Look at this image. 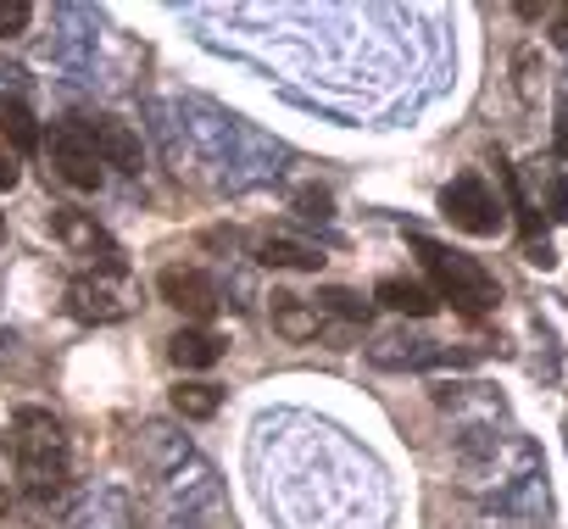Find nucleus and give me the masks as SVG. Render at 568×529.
<instances>
[{
    "label": "nucleus",
    "instance_id": "f257e3e1",
    "mask_svg": "<svg viewBox=\"0 0 568 529\" xmlns=\"http://www.w3.org/2000/svg\"><path fill=\"white\" fill-rule=\"evenodd\" d=\"M12 462L29 496H57L68 485V435L45 407H18L12 418Z\"/></svg>",
    "mask_w": 568,
    "mask_h": 529
},
{
    "label": "nucleus",
    "instance_id": "f03ea898",
    "mask_svg": "<svg viewBox=\"0 0 568 529\" xmlns=\"http://www.w3.org/2000/svg\"><path fill=\"white\" fill-rule=\"evenodd\" d=\"M413 251H418L424 274H429L435 302H452V313H463V318H485L496 307L501 291H496V279L479 268L474 256H463V251H452V245H440L429 234H413Z\"/></svg>",
    "mask_w": 568,
    "mask_h": 529
},
{
    "label": "nucleus",
    "instance_id": "7ed1b4c3",
    "mask_svg": "<svg viewBox=\"0 0 568 529\" xmlns=\"http://www.w3.org/2000/svg\"><path fill=\"white\" fill-rule=\"evenodd\" d=\"M140 307V285L129 268H90L68 285V313L79 324H123Z\"/></svg>",
    "mask_w": 568,
    "mask_h": 529
},
{
    "label": "nucleus",
    "instance_id": "20e7f679",
    "mask_svg": "<svg viewBox=\"0 0 568 529\" xmlns=\"http://www.w3.org/2000/svg\"><path fill=\"white\" fill-rule=\"evenodd\" d=\"M440 217L452 223V228H463V234H474V240H490V234H501V201L490 195V184L479 179V173H457L446 190H440Z\"/></svg>",
    "mask_w": 568,
    "mask_h": 529
},
{
    "label": "nucleus",
    "instance_id": "39448f33",
    "mask_svg": "<svg viewBox=\"0 0 568 529\" xmlns=\"http://www.w3.org/2000/svg\"><path fill=\"white\" fill-rule=\"evenodd\" d=\"M51 167H57L62 184H73V190H101L106 162H101L95 134H90L84 118H62V123L51 129Z\"/></svg>",
    "mask_w": 568,
    "mask_h": 529
},
{
    "label": "nucleus",
    "instance_id": "423d86ee",
    "mask_svg": "<svg viewBox=\"0 0 568 529\" xmlns=\"http://www.w3.org/2000/svg\"><path fill=\"white\" fill-rule=\"evenodd\" d=\"M51 228H57V240H62L73 256H90V268H129L123 245H118L90 212H79V206H51Z\"/></svg>",
    "mask_w": 568,
    "mask_h": 529
},
{
    "label": "nucleus",
    "instance_id": "0eeeda50",
    "mask_svg": "<svg viewBox=\"0 0 568 529\" xmlns=\"http://www.w3.org/2000/svg\"><path fill=\"white\" fill-rule=\"evenodd\" d=\"M156 296H162L173 313L195 318V324H206V318L217 313V285H212L201 268H162V274H156Z\"/></svg>",
    "mask_w": 568,
    "mask_h": 529
},
{
    "label": "nucleus",
    "instance_id": "6e6552de",
    "mask_svg": "<svg viewBox=\"0 0 568 529\" xmlns=\"http://www.w3.org/2000/svg\"><path fill=\"white\" fill-rule=\"evenodd\" d=\"M84 123H90L95 151H101V162H106L112 173H140V140H134V129H129L123 118L101 112V118H84Z\"/></svg>",
    "mask_w": 568,
    "mask_h": 529
},
{
    "label": "nucleus",
    "instance_id": "1a4fd4ad",
    "mask_svg": "<svg viewBox=\"0 0 568 529\" xmlns=\"http://www.w3.org/2000/svg\"><path fill=\"white\" fill-rule=\"evenodd\" d=\"M374 302L379 307H390V313H407V318H429L440 302H435V291L424 285V279H402V274H390V279H379L374 285Z\"/></svg>",
    "mask_w": 568,
    "mask_h": 529
},
{
    "label": "nucleus",
    "instance_id": "9d476101",
    "mask_svg": "<svg viewBox=\"0 0 568 529\" xmlns=\"http://www.w3.org/2000/svg\"><path fill=\"white\" fill-rule=\"evenodd\" d=\"M168 357L190 374V368H212L217 357H223V335H212V329H201V324H190V329H179L173 340H168Z\"/></svg>",
    "mask_w": 568,
    "mask_h": 529
},
{
    "label": "nucleus",
    "instance_id": "9b49d317",
    "mask_svg": "<svg viewBox=\"0 0 568 529\" xmlns=\"http://www.w3.org/2000/svg\"><path fill=\"white\" fill-rule=\"evenodd\" d=\"M318 324H324V313L318 307H307L302 296H273V329L284 335V340H313L318 335Z\"/></svg>",
    "mask_w": 568,
    "mask_h": 529
},
{
    "label": "nucleus",
    "instance_id": "f8f14e48",
    "mask_svg": "<svg viewBox=\"0 0 568 529\" xmlns=\"http://www.w3.org/2000/svg\"><path fill=\"white\" fill-rule=\"evenodd\" d=\"M256 262H262V268H302V274H318V268H324V251H318V245H302V240H262V245H256Z\"/></svg>",
    "mask_w": 568,
    "mask_h": 529
},
{
    "label": "nucleus",
    "instance_id": "ddd939ff",
    "mask_svg": "<svg viewBox=\"0 0 568 529\" xmlns=\"http://www.w3.org/2000/svg\"><path fill=\"white\" fill-rule=\"evenodd\" d=\"M0 134H7V145H12L18 156H34V151L45 145V134H40V118H34L23 101H7V106H0Z\"/></svg>",
    "mask_w": 568,
    "mask_h": 529
},
{
    "label": "nucleus",
    "instance_id": "4468645a",
    "mask_svg": "<svg viewBox=\"0 0 568 529\" xmlns=\"http://www.w3.org/2000/svg\"><path fill=\"white\" fill-rule=\"evenodd\" d=\"M217 407H223V390H217V385H206V379H184V385L173 390V413H179V418H190V424L212 418Z\"/></svg>",
    "mask_w": 568,
    "mask_h": 529
},
{
    "label": "nucleus",
    "instance_id": "2eb2a0df",
    "mask_svg": "<svg viewBox=\"0 0 568 529\" xmlns=\"http://www.w3.org/2000/svg\"><path fill=\"white\" fill-rule=\"evenodd\" d=\"M313 307H318V313H329V318H346V324H368V313H374L363 296L335 291V285H329V291H318V302H313Z\"/></svg>",
    "mask_w": 568,
    "mask_h": 529
},
{
    "label": "nucleus",
    "instance_id": "dca6fc26",
    "mask_svg": "<svg viewBox=\"0 0 568 529\" xmlns=\"http://www.w3.org/2000/svg\"><path fill=\"white\" fill-rule=\"evenodd\" d=\"M29 23H34V7H29V0H0V40L23 34Z\"/></svg>",
    "mask_w": 568,
    "mask_h": 529
},
{
    "label": "nucleus",
    "instance_id": "f3484780",
    "mask_svg": "<svg viewBox=\"0 0 568 529\" xmlns=\"http://www.w3.org/2000/svg\"><path fill=\"white\" fill-rule=\"evenodd\" d=\"M546 217L568 223V173H546Z\"/></svg>",
    "mask_w": 568,
    "mask_h": 529
},
{
    "label": "nucleus",
    "instance_id": "a211bd4d",
    "mask_svg": "<svg viewBox=\"0 0 568 529\" xmlns=\"http://www.w3.org/2000/svg\"><path fill=\"white\" fill-rule=\"evenodd\" d=\"M296 206H302V217H329V190H313V184H307V190L296 195Z\"/></svg>",
    "mask_w": 568,
    "mask_h": 529
},
{
    "label": "nucleus",
    "instance_id": "6ab92c4d",
    "mask_svg": "<svg viewBox=\"0 0 568 529\" xmlns=\"http://www.w3.org/2000/svg\"><path fill=\"white\" fill-rule=\"evenodd\" d=\"M551 145H557V156L568 162V95L557 101V129H551Z\"/></svg>",
    "mask_w": 568,
    "mask_h": 529
},
{
    "label": "nucleus",
    "instance_id": "aec40b11",
    "mask_svg": "<svg viewBox=\"0 0 568 529\" xmlns=\"http://www.w3.org/2000/svg\"><path fill=\"white\" fill-rule=\"evenodd\" d=\"M524 262H535V268H551L557 256H551V245H546V240H535V245H524Z\"/></svg>",
    "mask_w": 568,
    "mask_h": 529
},
{
    "label": "nucleus",
    "instance_id": "412c9836",
    "mask_svg": "<svg viewBox=\"0 0 568 529\" xmlns=\"http://www.w3.org/2000/svg\"><path fill=\"white\" fill-rule=\"evenodd\" d=\"M12 184H18V162H12L7 151H0V195H7Z\"/></svg>",
    "mask_w": 568,
    "mask_h": 529
},
{
    "label": "nucleus",
    "instance_id": "4be33fe9",
    "mask_svg": "<svg viewBox=\"0 0 568 529\" xmlns=\"http://www.w3.org/2000/svg\"><path fill=\"white\" fill-rule=\"evenodd\" d=\"M0 240H7V217H0Z\"/></svg>",
    "mask_w": 568,
    "mask_h": 529
}]
</instances>
